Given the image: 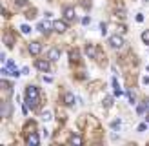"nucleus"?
I'll return each instance as SVG.
<instances>
[{
  "label": "nucleus",
  "instance_id": "obj_24",
  "mask_svg": "<svg viewBox=\"0 0 149 146\" xmlns=\"http://www.w3.org/2000/svg\"><path fill=\"white\" fill-rule=\"evenodd\" d=\"M146 130V124H138V131H144Z\"/></svg>",
  "mask_w": 149,
  "mask_h": 146
},
{
  "label": "nucleus",
  "instance_id": "obj_18",
  "mask_svg": "<svg viewBox=\"0 0 149 146\" xmlns=\"http://www.w3.org/2000/svg\"><path fill=\"white\" fill-rule=\"evenodd\" d=\"M42 121H51V113L49 112H44L42 113Z\"/></svg>",
  "mask_w": 149,
  "mask_h": 146
},
{
  "label": "nucleus",
  "instance_id": "obj_5",
  "mask_svg": "<svg viewBox=\"0 0 149 146\" xmlns=\"http://www.w3.org/2000/svg\"><path fill=\"white\" fill-rule=\"evenodd\" d=\"M64 18L68 20V22H73L74 18H77V17H74V9H73L71 6H68V7H64Z\"/></svg>",
  "mask_w": 149,
  "mask_h": 146
},
{
  "label": "nucleus",
  "instance_id": "obj_23",
  "mask_svg": "<svg viewBox=\"0 0 149 146\" xmlns=\"http://www.w3.org/2000/svg\"><path fill=\"white\" fill-rule=\"evenodd\" d=\"M111 126H113V128H115V130H116V128H118V126H120V122H118V121H115V122H113V124H111Z\"/></svg>",
  "mask_w": 149,
  "mask_h": 146
},
{
  "label": "nucleus",
  "instance_id": "obj_17",
  "mask_svg": "<svg viewBox=\"0 0 149 146\" xmlns=\"http://www.w3.org/2000/svg\"><path fill=\"white\" fill-rule=\"evenodd\" d=\"M4 42H6V46L11 48V46H13V44H11V42H13V36H7V35H6V36H4Z\"/></svg>",
  "mask_w": 149,
  "mask_h": 146
},
{
  "label": "nucleus",
  "instance_id": "obj_25",
  "mask_svg": "<svg viewBox=\"0 0 149 146\" xmlns=\"http://www.w3.org/2000/svg\"><path fill=\"white\" fill-rule=\"evenodd\" d=\"M17 4L18 6H26V0H17Z\"/></svg>",
  "mask_w": 149,
  "mask_h": 146
},
{
  "label": "nucleus",
  "instance_id": "obj_8",
  "mask_svg": "<svg viewBox=\"0 0 149 146\" xmlns=\"http://www.w3.org/2000/svg\"><path fill=\"white\" fill-rule=\"evenodd\" d=\"M38 142H40L38 133H29V135H27V144H29V146H38Z\"/></svg>",
  "mask_w": 149,
  "mask_h": 146
},
{
  "label": "nucleus",
  "instance_id": "obj_9",
  "mask_svg": "<svg viewBox=\"0 0 149 146\" xmlns=\"http://www.w3.org/2000/svg\"><path fill=\"white\" fill-rule=\"evenodd\" d=\"M36 29H38V31H42V33H47L49 29H53V24H47V22H40V24L36 26Z\"/></svg>",
  "mask_w": 149,
  "mask_h": 146
},
{
  "label": "nucleus",
  "instance_id": "obj_1",
  "mask_svg": "<svg viewBox=\"0 0 149 146\" xmlns=\"http://www.w3.org/2000/svg\"><path fill=\"white\" fill-rule=\"evenodd\" d=\"M36 100H38V88L35 86H27L26 90V102L29 108H35L36 106Z\"/></svg>",
  "mask_w": 149,
  "mask_h": 146
},
{
  "label": "nucleus",
  "instance_id": "obj_3",
  "mask_svg": "<svg viewBox=\"0 0 149 146\" xmlns=\"http://www.w3.org/2000/svg\"><path fill=\"white\" fill-rule=\"evenodd\" d=\"M53 29L56 33H64L68 29V24H65V20H53Z\"/></svg>",
  "mask_w": 149,
  "mask_h": 146
},
{
  "label": "nucleus",
  "instance_id": "obj_15",
  "mask_svg": "<svg viewBox=\"0 0 149 146\" xmlns=\"http://www.w3.org/2000/svg\"><path fill=\"white\" fill-rule=\"evenodd\" d=\"M20 31L24 33V35H29V33H31V27H29L27 24H22V26H20Z\"/></svg>",
  "mask_w": 149,
  "mask_h": 146
},
{
  "label": "nucleus",
  "instance_id": "obj_6",
  "mask_svg": "<svg viewBox=\"0 0 149 146\" xmlns=\"http://www.w3.org/2000/svg\"><path fill=\"white\" fill-rule=\"evenodd\" d=\"M40 51H42V46H40L38 42H29V53H31L33 57H36Z\"/></svg>",
  "mask_w": 149,
  "mask_h": 146
},
{
  "label": "nucleus",
  "instance_id": "obj_20",
  "mask_svg": "<svg viewBox=\"0 0 149 146\" xmlns=\"http://www.w3.org/2000/svg\"><path fill=\"white\" fill-rule=\"evenodd\" d=\"M116 17H118V18H124V17H125V11L118 9V11H116Z\"/></svg>",
  "mask_w": 149,
  "mask_h": 146
},
{
  "label": "nucleus",
  "instance_id": "obj_12",
  "mask_svg": "<svg viewBox=\"0 0 149 146\" xmlns=\"http://www.w3.org/2000/svg\"><path fill=\"white\" fill-rule=\"evenodd\" d=\"M64 100H65V104H68V106H73V104H74V95H73V93H65Z\"/></svg>",
  "mask_w": 149,
  "mask_h": 146
},
{
  "label": "nucleus",
  "instance_id": "obj_10",
  "mask_svg": "<svg viewBox=\"0 0 149 146\" xmlns=\"http://www.w3.org/2000/svg\"><path fill=\"white\" fill-rule=\"evenodd\" d=\"M86 53H87V57H89V58H95V57H96V49H95V46L87 44V46H86Z\"/></svg>",
  "mask_w": 149,
  "mask_h": 146
},
{
  "label": "nucleus",
  "instance_id": "obj_19",
  "mask_svg": "<svg viewBox=\"0 0 149 146\" xmlns=\"http://www.w3.org/2000/svg\"><path fill=\"white\" fill-rule=\"evenodd\" d=\"M136 112H138V113H144V112H146V104H140V106H136Z\"/></svg>",
  "mask_w": 149,
  "mask_h": 146
},
{
  "label": "nucleus",
  "instance_id": "obj_14",
  "mask_svg": "<svg viewBox=\"0 0 149 146\" xmlns=\"http://www.w3.org/2000/svg\"><path fill=\"white\" fill-rule=\"evenodd\" d=\"M113 102H115V99H113V97H109V95H107V97L104 99V106H106V108H111V106H113Z\"/></svg>",
  "mask_w": 149,
  "mask_h": 146
},
{
  "label": "nucleus",
  "instance_id": "obj_26",
  "mask_svg": "<svg viewBox=\"0 0 149 146\" xmlns=\"http://www.w3.org/2000/svg\"><path fill=\"white\" fill-rule=\"evenodd\" d=\"M142 82H144V84H149V77H144V79H142Z\"/></svg>",
  "mask_w": 149,
  "mask_h": 146
},
{
  "label": "nucleus",
  "instance_id": "obj_2",
  "mask_svg": "<svg viewBox=\"0 0 149 146\" xmlns=\"http://www.w3.org/2000/svg\"><path fill=\"white\" fill-rule=\"evenodd\" d=\"M109 44H111V48H115V49H120L122 46H124V39H122V36L120 35H111L109 36Z\"/></svg>",
  "mask_w": 149,
  "mask_h": 146
},
{
  "label": "nucleus",
  "instance_id": "obj_16",
  "mask_svg": "<svg viewBox=\"0 0 149 146\" xmlns=\"http://www.w3.org/2000/svg\"><path fill=\"white\" fill-rule=\"evenodd\" d=\"M142 40H144L146 44H149V29H146V31L142 33Z\"/></svg>",
  "mask_w": 149,
  "mask_h": 146
},
{
  "label": "nucleus",
  "instance_id": "obj_21",
  "mask_svg": "<svg viewBox=\"0 0 149 146\" xmlns=\"http://www.w3.org/2000/svg\"><path fill=\"white\" fill-rule=\"evenodd\" d=\"M136 22H138V24H140V22H144V15H142V13L136 15Z\"/></svg>",
  "mask_w": 149,
  "mask_h": 146
},
{
  "label": "nucleus",
  "instance_id": "obj_22",
  "mask_svg": "<svg viewBox=\"0 0 149 146\" xmlns=\"http://www.w3.org/2000/svg\"><path fill=\"white\" fill-rule=\"evenodd\" d=\"M71 57H73L71 60H78V58H77V57H78V51H73V53H71Z\"/></svg>",
  "mask_w": 149,
  "mask_h": 146
},
{
  "label": "nucleus",
  "instance_id": "obj_7",
  "mask_svg": "<svg viewBox=\"0 0 149 146\" xmlns=\"http://www.w3.org/2000/svg\"><path fill=\"white\" fill-rule=\"evenodd\" d=\"M11 112H13V110H11V104H9L7 100H2V117H4V119H7V117L11 115Z\"/></svg>",
  "mask_w": 149,
  "mask_h": 146
},
{
  "label": "nucleus",
  "instance_id": "obj_4",
  "mask_svg": "<svg viewBox=\"0 0 149 146\" xmlns=\"http://www.w3.org/2000/svg\"><path fill=\"white\" fill-rule=\"evenodd\" d=\"M35 68L38 69V71H42V73H47V71H49V62H47V60H38V58H36Z\"/></svg>",
  "mask_w": 149,
  "mask_h": 146
},
{
  "label": "nucleus",
  "instance_id": "obj_13",
  "mask_svg": "<svg viewBox=\"0 0 149 146\" xmlns=\"http://www.w3.org/2000/svg\"><path fill=\"white\" fill-rule=\"evenodd\" d=\"M69 142L78 146V144H82V137H78V135H71V137H69Z\"/></svg>",
  "mask_w": 149,
  "mask_h": 146
},
{
  "label": "nucleus",
  "instance_id": "obj_11",
  "mask_svg": "<svg viewBox=\"0 0 149 146\" xmlns=\"http://www.w3.org/2000/svg\"><path fill=\"white\" fill-rule=\"evenodd\" d=\"M58 58H60V51H58L56 48H53L49 51V60H58Z\"/></svg>",
  "mask_w": 149,
  "mask_h": 146
}]
</instances>
